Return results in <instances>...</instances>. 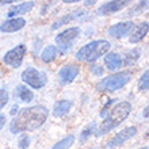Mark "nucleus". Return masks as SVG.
<instances>
[{"mask_svg": "<svg viewBox=\"0 0 149 149\" xmlns=\"http://www.w3.org/2000/svg\"><path fill=\"white\" fill-rule=\"evenodd\" d=\"M141 149H148V146H146V145H145V146H144V148H141Z\"/></svg>", "mask_w": 149, "mask_h": 149, "instance_id": "nucleus-32", "label": "nucleus"}, {"mask_svg": "<svg viewBox=\"0 0 149 149\" xmlns=\"http://www.w3.org/2000/svg\"><path fill=\"white\" fill-rule=\"evenodd\" d=\"M148 88H149V72L145 71L142 73L140 81H138V90L141 92H145V91H148Z\"/></svg>", "mask_w": 149, "mask_h": 149, "instance_id": "nucleus-22", "label": "nucleus"}, {"mask_svg": "<svg viewBox=\"0 0 149 149\" xmlns=\"http://www.w3.org/2000/svg\"><path fill=\"white\" fill-rule=\"evenodd\" d=\"M58 50H57V47L54 45H49L43 49V52L41 53V60H42L43 63H50L53 60L56 58V56H57Z\"/></svg>", "mask_w": 149, "mask_h": 149, "instance_id": "nucleus-20", "label": "nucleus"}, {"mask_svg": "<svg viewBox=\"0 0 149 149\" xmlns=\"http://www.w3.org/2000/svg\"><path fill=\"white\" fill-rule=\"evenodd\" d=\"M16 111H18V107H16V106H14V107H12V110H11V114H12V115H15V113H16Z\"/></svg>", "mask_w": 149, "mask_h": 149, "instance_id": "nucleus-30", "label": "nucleus"}, {"mask_svg": "<svg viewBox=\"0 0 149 149\" xmlns=\"http://www.w3.org/2000/svg\"><path fill=\"white\" fill-rule=\"evenodd\" d=\"M104 65H106L107 69L110 71H115V69H119V68L123 67L122 64V56L117 52H110L104 56Z\"/></svg>", "mask_w": 149, "mask_h": 149, "instance_id": "nucleus-13", "label": "nucleus"}, {"mask_svg": "<svg viewBox=\"0 0 149 149\" xmlns=\"http://www.w3.org/2000/svg\"><path fill=\"white\" fill-rule=\"evenodd\" d=\"M24 26H26V19L24 18H14V19H8L0 24V31L15 33L22 30Z\"/></svg>", "mask_w": 149, "mask_h": 149, "instance_id": "nucleus-12", "label": "nucleus"}, {"mask_svg": "<svg viewBox=\"0 0 149 149\" xmlns=\"http://www.w3.org/2000/svg\"><path fill=\"white\" fill-rule=\"evenodd\" d=\"M79 72H80V68L74 64H67L64 65L58 72V80L61 84H69L77 77Z\"/></svg>", "mask_w": 149, "mask_h": 149, "instance_id": "nucleus-10", "label": "nucleus"}, {"mask_svg": "<svg viewBox=\"0 0 149 149\" xmlns=\"http://www.w3.org/2000/svg\"><path fill=\"white\" fill-rule=\"evenodd\" d=\"M6 122H7V119H6V117H4L3 114H0V130L4 127V125H6Z\"/></svg>", "mask_w": 149, "mask_h": 149, "instance_id": "nucleus-27", "label": "nucleus"}, {"mask_svg": "<svg viewBox=\"0 0 149 149\" xmlns=\"http://www.w3.org/2000/svg\"><path fill=\"white\" fill-rule=\"evenodd\" d=\"M140 56H141V49H138V47L132 49V50L126 52L125 56L122 57V64H123V65H126V67L133 65V64L136 63L138 58H140Z\"/></svg>", "mask_w": 149, "mask_h": 149, "instance_id": "nucleus-18", "label": "nucleus"}, {"mask_svg": "<svg viewBox=\"0 0 149 149\" xmlns=\"http://www.w3.org/2000/svg\"><path fill=\"white\" fill-rule=\"evenodd\" d=\"M79 36H80V27H69L56 36V43L58 45L60 50L63 52V53H65L76 42V39L79 38Z\"/></svg>", "mask_w": 149, "mask_h": 149, "instance_id": "nucleus-5", "label": "nucleus"}, {"mask_svg": "<svg viewBox=\"0 0 149 149\" xmlns=\"http://www.w3.org/2000/svg\"><path fill=\"white\" fill-rule=\"evenodd\" d=\"M15 96L22 102H31L34 99V94L26 86H18L15 90Z\"/></svg>", "mask_w": 149, "mask_h": 149, "instance_id": "nucleus-17", "label": "nucleus"}, {"mask_svg": "<svg viewBox=\"0 0 149 149\" xmlns=\"http://www.w3.org/2000/svg\"><path fill=\"white\" fill-rule=\"evenodd\" d=\"M22 80L34 90H39L47 83V76L46 73L38 71L36 68H27L26 71L22 72Z\"/></svg>", "mask_w": 149, "mask_h": 149, "instance_id": "nucleus-6", "label": "nucleus"}, {"mask_svg": "<svg viewBox=\"0 0 149 149\" xmlns=\"http://www.w3.org/2000/svg\"><path fill=\"white\" fill-rule=\"evenodd\" d=\"M26 52H27V47L26 45L23 43H20L18 46H15L14 49L11 50H8L3 57V63L10 65L12 68H19L23 63V57L26 54Z\"/></svg>", "mask_w": 149, "mask_h": 149, "instance_id": "nucleus-7", "label": "nucleus"}, {"mask_svg": "<svg viewBox=\"0 0 149 149\" xmlns=\"http://www.w3.org/2000/svg\"><path fill=\"white\" fill-rule=\"evenodd\" d=\"M130 113H132V104H130L129 102H126V100L118 102L117 104L106 114L104 119H103L102 123L99 125L98 130H96V137L104 136V134L110 133L111 130H114L115 127H118L126 118L129 117Z\"/></svg>", "mask_w": 149, "mask_h": 149, "instance_id": "nucleus-2", "label": "nucleus"}, {"mask_svg": "<svg viewBox=\"0 0 149 149\" xmlns=\"http://www.w3.org/2000/svg\"><path fill=\"white\" fill-rule=\"evenodd\" d=\"M129 4V1H123V0H113V1H107V3L102 4L100 7L96 10V14L98 15H102V16H106V15H110L113 12H118L123 10Z\"/></svg>", "mask_w": 149, "mask_h": 149, "instance_id": "nucleus-11", "label": "nucleus"}, {"mask_svg": "<svg viewBox=\"0 0 149 149\" xmlns=\"http://www.w3.org/2000/svg\"><path fill=\"white\" fill-rule=\"evenodd\" d=\"M12 1H0V4H11Z\"/></svg>", "mask_w": 149, "mask_h": 149, "instance_id": "nucleus-31", "label": "nucleus"}, {"mask_svg": "<svg viewBox=\"0 0 149 149\" xmlns=\"http://www.w3.org/2000/svg\"><path fill=\"white\" fill-rule=\"evenodd\" d=\"M111 43L106 39H98V41H92V42L87 43L83 47H80L76 52V58L80 61H96L100 58L102 56H106L107 52L110 50Z\"/></svg>", "mask_w": 149, "mask_h": 149, "instance_id": "nucleus-3", "label": "nucleus"}, {"mask_svg": "<svg viewBox=\"0 0 149 149\" xmlns=\"http://www.w3.org/2000/svg\"><path fill=\"white\" fill-rule=\"evenodd\" d=\"M136 134H137V127H136V126H129V127L123 129L122 132H119L118 134H115L110 141L107 142V148L111 149V148H115V146L122 145V144L126 142L127 140L133 138Z\"/></svg>", "mask_w": 149, "mask_h": 149, "instance_id": "nucleus-8", "label": "nucleus"}, {"mask_svg": "<svg viewBox=\"0 0 149 149\" xmlns=\"http://www.w3.org/2000/svg\"><path fill=\"white\" fill-rule=\"evenodd\" d=\"M8 100H10V95L6 90H0V110L7 106Z\"/></svg>", "mask_w": 149, "mask_h": 149, "instance_id": "nucleus-24", "label": "nucleus"}, {"mask_svg": "<svg viewBox=\"0 0 149 149\" xmlns=\"http://www.w3.org/2000/svg\"><path fill=\"white\" fill-rule=\"evenodd\" d=\"M71 109H72V102L71 100H67V99L58 100V102L54 103V107H53V115H54V117H61V115H64V114H67Z\"/></svg>", "mask_w": 149, "mask_h": 149, "instance_id": "nucleus-16", "label": "nucleus"}, {"mask_svg": "<svg viewBox=\"0 0 149 149\" xmlns=\"http://www.w3.org/2000/svg\"><path fill=\"white\" fill-rule=\"evenodd\" d=\"M133 30V22L132 20H126V22H119L117 24H113L109 27L107 33H109V36L113 37V38H123V37L129 36L130 33Z\"/></svg>", "mask_w": 149, "mask_h": 149, "instance_id": "nucleus-9", "label": "nucleus"}, {"mask_svg": "<svg viewBox=\"0 0 149 149\" xmlns=\"http://www.w3.org/2000/svg\"><path fill=\"white\" fill-rule=\"evenodd\" d=\"M132 80V74L129 72H118L113 73L107 77L102 79L98 83V90L100 91H117L121 90Z\"/></svg>", "mask_w": 149, "mask_h": 149, "instance_id": "nucleus-4", "label": "nucleus"}, {"mask_svg": "<svg viewBox=\"0 0 149 149\" xmlns=\"http://www.w3.org/2000/svg\"><path fill=\"white\" fill-rule=\"evenodd\" d=\"M47 114V109L41 104L22 109L10 122V132L12 134H19L39 129L46 122Z\"/></svg>", "mask_w": 149, "mask_h": 149, "instance_id": "nucleus-1", "label": "nucleus"}, {"mask_svg": "<svg viewBox=\"0 0 149 149\" xmlns=\"http://www.w3.org/2000/svg\"><path fill=\"white\" fill-rule=\"evenodd\" d=\"M148 110H149V107L148 106H145V109H144V113H142V115H144V118H148Z\"/></svg>", "mask_w": 149, "mask_h": 149, "instance_id": "nucleus-28", "label": "nucleus"}, {"mask_svg": "<svg viewBox=\"0 0 149 149\" xmlns=\"http://www.w3.org/2000/svg\"><path fill=\"white\" fill-rule=\"evenodd\" d=\"M91 71L95 74H102L103 73V68L102 67H91Z\"/></svg>", "mask_w": 149, "mask_h": 149, "instance_id": "nucleus-26", "label": "nucleus"}, {"mask_svg": "<svg viewBox=\"0 0 149 149\" xmlns=\"http://www.w3.org/2000/svg\"><path fill=\"white\" fill-rule=\"evenodd\" d=\"M34 7V1H24V3H20V4H16L14 7H11V10L8 11L7 16L8 18H15V15H20V14H26L29 12L31 8Z\"/></svg>", "mask_w": 149, "mask_h": 149, "instance_id": "nucleus-15", "label": "nucleus"}, {"mask_svg": "<svg viewBox=\"0 0 149 149\" xmlns=\"http://www.w3.org/2000/svg\"><path fill=\"white\" fill-rule=\"evenodd\" d=\"M95 3H96L95 0H92V1H84V4H86V6H92V4H95Z\"/></svg>", "mask_w": 149, "mask_h": 149, "instance_id": "nucleus-29", "label": "nucleus"}, {"mask_svg": "<svg viewBox=\"0 0 149 149\" xmlns=\"http://www.w3.org/2000/svg\"><path fill=\"white\" fill-rule=\"evenodd\" d=\"M148 30H149V23L148 22H142V23H140L137 27L132 31V36H130L129 41L132 43H137V42H140V41H142V39L146 37V34H148Z\"/></svg>", "mask_w": 149, "mask_h": 149, "instance_id": "nucleus-14", "label": "nucleus"}, {"mask_svg": "<svg viewBox=\"0 0 149 149\" xmlns=\"http://www.w3.org/2000/svg\"><path fill=\"white\" fill-rule=\"evenodd\" d=\"M83 14H84V12H83L81 10H76V11H73V12H71V14H68V15L63 16V18H61V19H58L57 22H54L52 27L56 30V29H58L60 26H63V24H67L68 22H72V20H74V19H77V18H80Z\"/></svg>", "mask_w": 149, "mask_h": 149, "instance_id": "nucleus-19", "label": "nucleus"}, {"mask_svg": "<svg viewBox=\"0 0 149 149\" xmlns=\"http://www.w3.org/2000/svg\"><path fill=\"white\" fill-rule=\"evenodd\" d=\"M74 142V136L73 134H69L67 137H64L63 140H60L57 144H54V146L52 149H69Z\"/></svg>", "mask_w": 149, "mask_h": 149, "instance_id": "nucleus-21", "label": "nucleus"}, {"mask_svg": "<svg viewBox=\"0 0 149 149\" xmlns=\"http://www.w3.org/2000/svg\"><path fill=\"white\" fill-rule=\"evenodd\" d=\"M18 145H19L20 149H27L29 145H30V137H29L27 134H22V136L19 137Z\"/></svg>", "mask_w": 149, "mask_h": 149, "instance_id": "nucleus-25", "label": "nucleus"}, {"mask_svg": "<svg viewBox=\"0 0 149 149\" xmlns=\"http://www.w3.org/2000/svg\"><path fill=\"white\" fill-rule=\"evenodd\" d=\"M95 129H96V122H92L91 125H88L86 127V129L81 132V134H80V142H84L87 140V138L90 137L91 134H94Z\"/></svg>", "mask_w": 149, "mask_h": 149, "instance_id": "nucleus-23", "label": "nucleus"}]
</instances>
